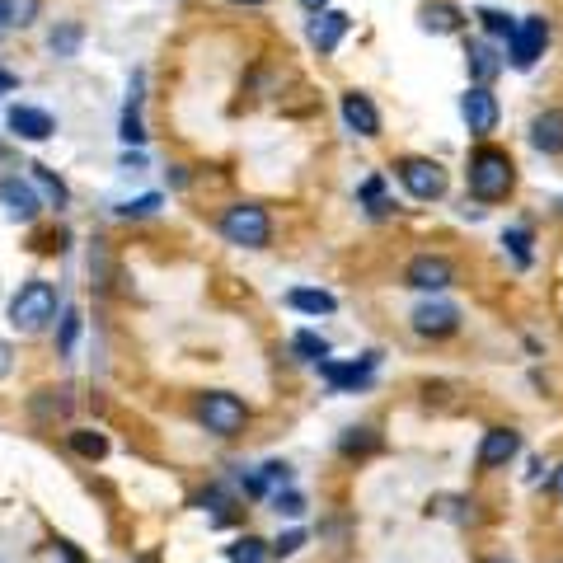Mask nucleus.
<instances>
[{"label":"nucleus","mask_w":563,"mask_h":563,"mask_svg":"<svg viewBox=\"0 0 563 563\" xmlns=\"http://www.w3.org/2000/svg\"><path fill=\"white\" fill-rule=\"evenodd\" d=\"M0 33H5V19H0Z\"/></svg>","instance_id":"nucleus-43"},{"label":"nucleus","mask_w":563,"mask_h":563,"mask_svg":"<svg viewBox=\"0 0 563 563\" xmlns=\"http://www.w3.org/2000/svg\"><path fill=\"white\" fill-rule=\"evenodd\" d=\"M465 183H470V193L479 202H503L507 193H512V183H517V165H512V155L498 151V146H479V151L470 155Z\"/></svg>","instance_id":"nucleus-1"},{"label":"nucleus","mask_w":563,"mask_h":563,"mask_svg":"<svg viewBox=\"0 0 563 563\" xmlns=\"http://www.w3.org/2000/svg\"><path fill=\"white\" fill-rule=\"evenodd\" d=\"M80 24H61V29H52V52L57 57H76V47H80Z\"/></svg>","instance_id":"nucleus-28"},{"label":"nucleus","mask_w":563,"mask_h":563,"mask_svg":"<svg viewBox=\"0 0 563 563\" xmlns=\"http://www.w3.org/2000/svg\"><path fill=\"white\" fill-rule=\"evenodd\" d=\"M348 29H352V19L343 15V10H320V15L310 19V43L320 47V52H338V43L348 38Z\"/></svg>","instance_id":"nucleus-13"},{"label":"nucleus","mask_w":563,"mask_h":563,"mask_svg":"<svg viewBox=\"0 0 563 563\" xmlns=\"http://www.w3.org/2000/svg\"><path fill=\"white\" fill-rule=\"evenodd\" d=\"M460 24H465V15H460L456 5H446V0H437V5H427L423 10V29L427 33H456Z\"/></svg>","instance_id":"nucleus-19"},{"label":"nucleus","mask_w":563,"mask_h":563,"mask_svg":"<svg viewBox=\"0 0 563 563\" xmlns=\"http://www.w3.org/2000/svg\"><path fill=\"white\" fill-rule=\"evenodd\" d=\"M0 202H5V212L15 216V221H33V216L43 212V198L24 179H0Z\"/></svg>","instance_id":"nucleus-15"},{"label":"nucleus","mask_w":563,"mask_h":563,"mask_svg":"<svg viewBox=\"0 0 563 563\" xmlns=\"http://www.w3.org/2000/svg\"><path fill=\"white\" fill-rule=\"evenodd\" d=\"M521 456V437L512 432V427H488L484 442H479V470H503V465H512V460Z\"/></svg>","instance_id":"nucleus-11"},{"label":"nucleus","mask_w":563,"mask_h":563,"mask_svg":"<svg viewBox=\"0 0 563 563\" xmlns=\"http://www.w3.org/2000/svg\"><path fill=\"white\" fill-rule=\"evenodd\" d=\"M263 479H268V484H291V470L282 460H268V465H263Z\"/></svg>","instance_id":"nucleus-35"},{"label":"nucleus","mask_w":563,"mask_h":563,"mask_svg":"<svg viewBox=\"0 0 563 563\" xmlns=\"http://www.w3.org/2000/svg\"><path fill=\"white\" fill-rule=\"evenodd\" d=\"M305 10H315V15H320V10H329V0H301Z\"/></svg>","instance_id":"nucleus-41"},{"label":"nucleus","mask_w":563,"mask_h":563,"mask_svg":"<svg viewBox=\"0 0 563 563\" xmlns=\"http://www.w3.org/2000/svg\"><path fill=\"white\" fill-rule=\"evenodd\" d=\"M66 442H71V451H76L80 460H104L108 456V437L104 432H94V427H76Z\"/></svg>","instance_id":"nucleus-20"},{"label":"nucleus","mask_w":563,"mask_h":563,"mask_svg":"<svg viewBox=\"0 0 563 563\" xmlns=\"http://www.w3.org/2000/svg\"><path fill=\"white\" fill-rule=\"evenodd\" d=\"M559 563H563V559H559Z\"/></svg>","instance_id":"nucleus-44"},{"label":"nucleus","mask_w":563,"mask_h":563,"mask_svg":"<svg viewBox=\"0 0 563 563\" xmlns=\"http://www.w3.org/2000/svg\"><path fill=\"white\" fill-rule=\"evenodd\" d=\"M301 545H305V531H287V535H277L273 540V554L277 559H287V554H296Z\"/></svg>","instance_id":"nucleus-34"},{"label":"nucleus","mask_w":563,"mask_h":563,"mask_svg":"<svg viewBox=\"0 0 563 563\" xmlns=\"http://www.w3.org/2000/svg\"><path fill=\"white\" fill-rule=\"evenodd\" d=\"M15 85H19V80L10 76V71H5V66H0V94H10V90H15Z\"/></svg>","instance_id":"nucleus-40"},{"label":"nucleus","mask_w":563,"mask_h":563,"mask_svg":"<svg viewBox=\"0 0 563 563\" xmlns=\"http://www.w3.org/2000/svg\"><path fill=\"white\" fill-rule=\"evenodd\" d=\"M484 563H507V559H484Z\"/></svg>","instance_id":"nucleus-42"},{"label":"nucleus","mask_w":563,"mask_h":563,"mask_svg":"<svg viewBox=\"0 0 563 563\" xmlns=\"http://www.w3.org/2000/svg\"><path fill=\"white\" fill-rule=\"evenodd\" d=\"M198 423L212 432V437H240L244 423H249V409H244L240 395L230 390H207L198 395Z\"/></svg>","instance_id":"nucleus-4"},{"label":"nucleus","mask_w":563,"mask_h":563,"mask_svg":"<svg viewBox=\"0 0 563 563\" xmlns=\"http://www.w3.org/2000/svg\"><path fill=\"white\" fill-rule=\"evenodd\" d=\"M503 244L512 249L517 268H531V230H526V226H507L503 230Z\"/></svg>","instance_id":"nucleus-23"},{"label":"nucleus","mask_w":563,"mask_h":563,"mask_svg":"<svg viewBox=\"0 0 563 563\" xmlns=\"http://www.w3.org/2000/svg\"><path fill=\"white\" fill-rule=\"evenodd\" d=\"M160 212V198L155 193H146V198H137V202H122L118 207V216H155Z\"/></svg>","instance_id":"nucleus-33"},{"label":"nucleus","mask_w":563,"mask_h":563,"mask_svg":"<svg viewBox=\"0 0 563 563\" xmlns=\"http://www.w3.org/2000/svg\"><path fill=\"white\" fill-rule=\"evenodd\" d=\"M465 61H470V76L474 85H493L498 80V71H503L507 61L498 57V47L493 43H470V52H465Z\"/></svg>","instance_id":"nucleus-17"},{"label":"nucleus","mask_w":563,"mask_h":563,"mask_svg":"<svg viewBox=\"0 0 563 563\" xmlns=\"http://www.w3.org/2000/svg\"><path fill=\"white\" fill-rule=\"evenodd\" d=\"M43 10V0H0V19H5V29H29L33 19Z\"/></svg>","instance_id":"nucleus-21"},{"label":"nucleus","mask_w":563,"mask_h":563,"mask_svg":"<svg viewBox=\"0 0 563 563\" xmlns=\"http://www.w3.org/2000/svg\"><path fill=\"white\" fill-rule=\"evenodd\" d=\"M57 549H61V554H66V563H85V554H80V549H71V545H66V540H57Z\"/></svg>","instance_id":"nucleus-38"},{"label":"nucleus","mask_w":563,"mask_h":563,"mask_svg":"<svg viewBox=\"0 0 563 563\" xmlns=\"http://www.w3.org/2000/svg\"><path fill=\"white\" fill-rule=\"evenodd\" d=\"M549 488H554V498H559V503H563V465H559V470H554V474H549Z\"/></svg>","instance_id":"nucleus-39"},{"label":"nucleus","mask_w":563,"mask_h":563,"mask_svg":"<svg viewBox=\"0 0 563 563\" xmlns=\"http://www.w3.org/2000/svg\"><path fill=\"white\" fill-rule=\"evenodd\" d=\"M338 446H343L348 456H362V451H376V446H381V437H376L371 427H348V437H343Z\"/></svg>","instance_id":"nucleus-26"},{"label":"nucleus","mask_w":563,"mask_h":563,"mask_svg":"<svg viewBox=\"0 0 563 563\" xmlns=\"http://www.w3.org/2000/svg\"><path fill=\"white\" fill-rule=\"evenodd\" d=\"M291 348L301 352L305 362H324V357H329V343H324L320 334H310V329H301V334L291 338Z\"/></svg>","instance_id":"nucleus-24"},{"label":"nucleus","mask_w":563,"mask_h":563,"mask_svg":"<svg viewBox=\"0 0 563 563\" xmlns=\"http://www.w3.org/2000/svg\"><path fill=\"white\" fill-rule=\"evenodd\" d=\"M287 305H291V310H301V315H334V310H338V301L329 296V291H320V287H291L287 291Z\"/></svg>","instance_id":"nucleus-18"},{"label":"nucleus","mask_w":563,"mask_h":563,"mask_svg":"<svg viewBox=\"0 0 563 563\" xmlns=\"http://www.w3.org/2000/svg\"><path fill=\"white\" fill-rule=\"evenodd\" d=\"M545 43H549V24L540 15L521 19L517 29H512V38H507V61L517 66V71H531L535 61L545 57Z\"/></svg>","instance_id":"nucleus-6"},{"label":"nucleus","mask_w":563,"mask_h":563,"mask_svg":"<svg viewBox=\"0 0 563 563\" xmlns=\"http://www.w3.org/2000/svg\"><path fill=\"white\" fill-rule=\"evenodd\" d=\"M273 507L282 512V517H301V512H305V498L296 493V488H287V493H273Z\"/></svg>","instance_id":"nucleus-31"},{"label":"nucleus","mask_w":563,"mask_h":563,"mask_svg":"<svg viewBox=\"0 0 563 563\" xmlns=\"http://www.w3.org/2000/svg\"><path fill=\"white\" fill-rule=\"evenodd\" d=\"M29 174H33V183L43 188V193H47V202H52L57 212H61V207H66V202H71V193H66V183H61V179H57V174H52V169H47V165H29Z\"/></svg>","instance_id":"nucleus-22"},{"label":"nucleus","mask_w":563,"mask_h":563,"mask_svg":"<svg viewBox=\"0 0 563 563\" xmlns=\"http://www.w3.org/2000/svg\"><path fill=\"white\" fill-rule=\"evenodd\" d=\"M531 146L545 155H563V108H545L531 122Z\"/></svg>","instance_id":"nucleus-16"},{"label":"nucleus","mask_w":563,"mask_h":563,"mask_svg":"<svg viewBox=\"0 0 563 563\" xmlns=\"http://www.w3.org/2000/svg\"><path fill=\"white\" fill-rule=\"evenodd\" d=\"M10 371H15V348H10V343H0V381H5Z\"/></svg>","instance_id":"nucleus-36"},{"label":"nucleus","mask_w":563,"mask_h":563,"mask_svg":"<svg viewBox=\"0 0 563 563\" xmlns=\"http://www.w3.org/2000/svg\"><path fill=\"white\" fill-rule=\"evenodd\" d=\"M362 202H366V212L376 216V221H381V216H390V202H385V179H366L362 183Z\"/></svg>","instance_id":"nucleus-25"},{"label":"nucleus","mask_w":563,"mask_h":563,"mask_svg":"<svg viewBox=\"0 0 563 563\" xmlns=\"http://www.w3.org/2000/svg\"><path fill=\"white\" fill-rule=\"evenodd\" d=\"M263 559H268V549H263V540H254V535H244V540L230 545V563H263Z\"/></svg>","instance_id":"nucleus-29"},{"label":"nucleus","mask_w":563,"mask_h":563,"mask_svg":"<svg viewBox=\"0 0 563 563\" xmlns=\"http://www.w3.org/2000/svg\"><path fill=\"white\" fill-rule=\"evenodd\" d=\"M460 118H465V127H470L474 137H493L503 108H498V99H493L488 85H470V90L460 94Z\"/></svg>","instance_id":"nucleus-7"},{"label":"nucleus","mask_w":563,"mask_h":563,"mask_svg":"<svg viewBox=\"0 0 563 563\" xmlns=\"http://www.w3.org/2000/svg\"><path fill=\"white\" fill-rule=\"evenodd\" d=\"M57 320V287L43 282V277H33L24 287L15 291V301H10V324H15L19 334H38L47 324Z\"/></svg>","instance_id":"nucleus-2"},{"label":"nucleus","mask_w":563,"mask_h":563,"mask_svg":"<svg viewBox=\"0 0 563 563\" xmlns=\"http://www.w3.org/2000/svg\"><path fill=\"white\" fill-rule=\"evenodd\" d=\"M343 122H348L357 137H381V113H376V104L357 90L343 94Z\"/></svg>","instance_id":"nucleus-14"},{"label":"nucleus","mask_w":563,"mask_h":563,"mask_svg":"<svg viewBox=\"0 0 563 563\" xmlns=\"http://www.w3.org/2000/svg\"><path fill=\"white\" fill-rule=\"evenodd\" d=\"M76 334H80V310H66V315H61V352H71L76 348Z\"/></svg>","instance_id":"nucleus-32"},{"label":"nucleus","mask_w":563,"mask_h":563,"mask_svg":"<svg viewBox=\"0 0 563 563\" xmlns=\"http://www.w3.org/2000/svg\"><path fill=\"white\" fill-rule=\"evenodd\" d=\"M122 141H127V146H141V141H146V127H141L137 104H127V113H122Z\"/></svg>","instance_id":"nucleus-30"},{"label":"nucleus","mask_w":563,"mask_h":563,"mask_svg":"<svg viewBox=\"0 0 563 563\" xmlns=\"http://www.w3.org/2000/svg\"><path fill=\"white\" fill-rule=\"evenodd\" d=\"M5 127H10V137H19V141H47L57 132V118H52L47 108L10 104L5 108Z\"/></svg>","instance_id":"nucleus-9"},{"label":"nucleus","mask_w":563,"mask_h":563,"mask_svg":"<svg viewBox=\"0 0 563 563\" xmlns=\"http://www.w3.org/2000/svg\"><path fill=\"white\" fill-rule=\"evenodd\" d=\"M409 320H413V334H423V338H451L460 329V310L451 301H423L409 315Z\"/></svg>","instance_id":"nucleus-10"},{"label":"nucleus","mask_w":563,"mask_h":563,"mask_svg":"<svg viewBox=\"0 0 563 563\" xmlns=\"http://www.w3.org/2000/svg\"><path fill=\"white\" fill-rule=\"evenodd\" d=\"M479 24H484L488 38H512V29H517V19L503 15V10H479Z\"/></svg>","instance_id":"nucleus-27"},{"label":"nucleus","mask_w":563,"mask_h":563,"mask_svg":"<svg viewBox=\"0 0 563 563\" xmlns=\"http://www.w3.org/2000/svg\"><path fill=\"white\" fill-rule=\"evenodd\" d=\"M221 235L240 249H268L273 240V216L263 212L259 202H235L221 212Z\"/></svg>","instance_id":"nucleus-3"},{"label":"nucleus","mask_w":563,"mask_h":563,"mask_svg":"<svg viewBox=\"0 0 563 563\" xmlns=\"http://www.w3.org/2000/svg\"><path fill=\"white\" fill-rule=\"evenodd\" d=\"M395 174H399V183L409 188V198H418V202H437L446 193V169L437 165V160H427V155L399 160Z\"/></svg>","instance_id":"nucleus-5"},{"label":"nucleus","mask_w":563,"mask_h":563,"mask_svg":"<svg viewBox=\"0 0 563 563\" xmlns=\"http://www.w3.org/2000/svg\"><path fill=\"white\" fill-rule=\"evenodd\" d=\"M320 371L334 390H362V385L371 381V371H376V352H366L362 362H334V357H324Z\"/></svg>","instance_id":"nucleus-12"},{"label":"nucleus","mask_w":563,"mask_h":563,"mask_svg":"<svg viewBox=\"0 0 563 563\" xmlns=\"http://www.w3.org/2000/svg\"><path fill=\"white\" fill-rule=\"evenodd\" d=\"M198 507H226V488H207L198 498Z\"/></svg>","instance_id":"nucleus-37"},{"label":"nucleus","mask_w":563,"mask_h":563,"mask_svg":"<svg viewBox=\"0 0 563 563\" xmlns=\"http://www.w3.org/2000/svg\"><path fill=\"white\" fill-rule=\"evenodd\" d=\"M404 282H409L413 291H446L456 287V263L446 259V254H418V259H409V268H404Z\"/></svg>","instance_id":"nucleus-8"}]
</instances>
